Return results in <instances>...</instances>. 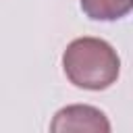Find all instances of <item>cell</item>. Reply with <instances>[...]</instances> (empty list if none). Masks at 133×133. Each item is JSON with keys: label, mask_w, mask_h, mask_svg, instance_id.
I'll return each mask as SVG.
<instances>
[{"label": "cell", "mask_w": 133, "mask_h": 133, "mask_svg": "<svg viewBox=\"0 0 133 133\" xmlns=\"http://www.w3.org/2000/svg\"><path fill=\"white\" fill-rule=\"evenodd\" d=\"M62 69L75 87L100 91L118 79L121 58L106 39L77 37L62 54Z\"/></svg>", "instance_id": "1"}, {"label": "cell", "mask_w": 133, "mask_h": 133, "mask_svg": "<svg viewBox=\"0 0 133 133\" xmlns=\"http://www.w3.org/2000/svg\"><path fill=\"white\" fill-rule=\"evenodd\" d=\"M50 131L60 133V131H94V133H108L110 123L106 114L100 108L87 106V104H73L66 108H60L52 123Z\"/></svg>", "instance_id": "2"}, {"label": "cell", "mask_w": 133, "mask_h": 133, "mask_svg": "<svg viewBox=\"0 0 133 133\" xmlns=\"http://www.w3.org/2000/svg\"><path fill=\"white\" fill-rule=\"evenodd\" d=\"M81 10L94 21H118L131 12L133 0H79Z\"/></svg>", "instance_id": "3"}]
</instances>
